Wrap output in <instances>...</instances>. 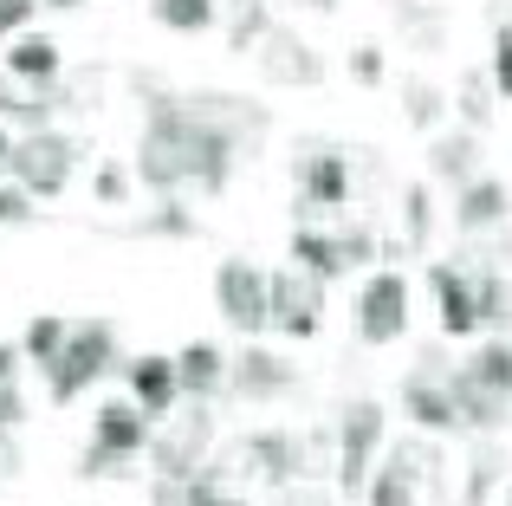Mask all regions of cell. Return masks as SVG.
Listing matches in <instances>:
<instances>
[{
    "label": "cell",
    "mask_w": 512,
    "mask_h": 506,
    "mask_svg": "<svg viewBox=\"0 0 512 506\" xmlns=\"http://www.w3.org/2000/svg\"><path fill=\"white\" fill-rule=\"evenodd\" d=\"M292 182H299V221L312 215H338L350 202V156L331 143H299L292 156Z\"/></svg>",
    "instance_id": "obj_10"
},
{
    "label": "cell",
    "mask_w": 512,
    "mask_h": 506,
    "mask_svg": "<svg viewBox=\"0 0 512 506\" xmlns=\"http://www.w3.org/2000/svg\"><path fill=\"white\" fill-rule=\"evenodd\" d=\"M487 78L493 91L512 104V26H493V59H487Z\"/></svg>",
    "instance_id": "obj_37"
},
{
    "label": "cell",
    "mask_w": 512,
    "mask_h": 506,
    "mask_svg": "<svg viewBox=\"0 0 512 506\" xmlns=\"http://www.w3.org/2000/svg\"><path fill=\"white\" fill-rule=\"evenodd\" d=\"M350 78H357V85H383V46H357L350 52Z\"/></svg>",
    "instance_id": "obj_40"
},
{
    "label": "cell",
    "mask_w": 512,
    "mask_h": 506,
    "mask_svg": "<svg viewBox=\"0 0 512 506\" xmlns=\"http://www.w3.org/2000/svg\"><path fill=\"white\" fill-rule=\"evenodd\" d=\"M26 422V396H20V383H0V429H20Z\"/></svg>",
    "instance_id": "obj_42"
},
{
    "label": "cell",
    "mask_w": 512,
    "mask_h": 506,
    "mask_svg": "<svg viewBox=\"0 0 512 506\" xmlns=\"http://www.w3.org/2000/svg\"><path fill=\"white\" fill-rule=\"evenodd\" d=\"M266 26H273V0H227V52H253Z\"/></svg>",
    "instance_id": "obj_29"
},
{
    "label": "cell",
    "mask_w": 512,
    "mask_h": 506,
    "mask_svg": "<svg viewBox=\"0 0 512 506\" xmlns=\"http://www.w3.org/2000/svg\"><path fill=\"white\" fill-rule=\"evenodd\" d=\"M428 286H435L441 338H474V331H480V305H474V266L435 260V266H428Z\"/></svg>",
    "instance_id": "obj_14"
},
{
    "label": "cell",
    "mask_w": 512,
    "mask_h": 506,
    "mask_svg": "<svg viewBox=\"0 0 512 506\" xmlns=\"http://www.w3.org/2000/svg\"><path fill=\"white\" fill-rule=\"evenodd\" d=\"M428 176L448 182V189H461V182L480 176V130H441L435 143H428Z\"/></svg>",
    "instance_id": "obj_20"
},
{
    "label": "cell",
    "mask_w": 512,
    "mask_h": 506,
    "mask_svg": "<svg viewBox=\"0 0 512 506\" xmlns=\"http://www.w3.org/2000/svg\"><path fill=\"white\" fill-rule=\"evenodd\" d=\"M253 72L266 78V85H279V91H312L318 78H325V59H318V46L305 33H292V26H266L260 39H253Z\"/></svg>",
    "instance_id": "obj_9"
},
{
    "label": "cell",
    "mask_w": 512,
    "mask_h": 506,
    "mask_svg": "<svg viewBox=\"0 0 512 506\" xmlns=\"http://www.w3.org/2000/svg\"><path fill=\"white\" fill-rule=\"evenodd\" d=\"M52 7H78V0H52Z\"/></svg>",
    "instance_id": "obj_48"
},
{
    "label": "cell",
    "mask_w": 512,
    "mask_h": 506,
    "mask_svg": "<svg viewBox=\"0 0 512 506\" xmlns=\"http://www.w3.org/2000/svg\"><path fill=\"white\" fill-rule=\"evenodd\" d=\"M500 506H512V481H506V500H500Z\"/></svg>",
    "instance_id": "obj_47"
},
{
    "label": "cell",
    "mask_w": 512,
    "mask_h": 506,
    "mask_svg": "<svg viewBox=\"0 0 512 506\" xmlns=\"http://www.w3.org/2000/svg\"><path fill=\"white\" fill-rule=\"evenodd\" d=\"M195 150H201L195 104L175 98V91H156L150 117H143V137H137V176L150 182L156 195L195 189Z\"/></svg>",
    "instance_id": "obj_1"
},
{
    "label": "cell",
    "mask_w": 512,
    "mask_h": 506,
    "mask_svg": "<svg viewBox=\"0 0 512 506\" xmlns=\"http://www.w3.org/2000/svg\"><path fill=\"white\" fill-rule=\"evenodd\" d=\"M500 481H506V448L487 435V442L474 448V461H467V487H461V500H454V506H487Z\"/></svg>",
    "instance_id": "obj_23"
},
{
    "label": "cell",
    "mask_w": 512,
    "mask_h": 506,
    "mask_svg": "<svg viewBox=\"0 0 512 506\" xmlns=\"http://www.w3.org/2000/svg\"><path fill=\"white\" fill-rule=\"evenodd\" d=\"M117 364H124V357H117V325L111 318H72L65 351L46 364V396L65 409V403H78L98 377H111Z\"/></svg>",
    "instance_id": "obj_2"
},
{
    "label": "cell",
    "mask_w": 512,
    "mask_h": 506,
    "mask_svg": "<svg viewBox=\"0 0 512 506\" xmlns=\"http://www.w3.org/2000/svg\"><path fill=\"white\" fill-rule=\"evenodd\" d=\"M448 396H454V409H461V429H474V435H500L506 416H512L506 396H493L467 364H448Z\"/></svg>",
    "instance_id": "obj_17"
},
{
    "label": "cell",
    "mask_w": 512,
    "mask_h": 506,
    "mask_svg": "<svg viewBox=\"0 0 512 506\" xmlns=\"http://www.w3.org/2000/svg\"><path fill=\"white\" fill-rule=\"evenodd\" d=\"M188 506H253L247 494H240L234 481H221V468H201V474H188Z\"/></svg>",
    "instance_id": "obj_34"
},
{
    "label": "cell",
    "mask_w": 512,
    "mask_h": 506,
    "mask_svg": "<svg viewBox=\"0 0 512 506\" xmlns=\"http://www.w3.org/2000/svg\"><path fill=\"white\" fill-rule=\"evenodd\" d=\"M292 266H305L312 279H338L344 273V253H338V234H325V228H312V221H299V234H292Z\"/></svg>",
    "instance_id": "obj_22"
},
{
    "label": "cell",
    "mask_w": 512,
    "mask_h": 506,
    "mask_svg": "<svg viewBox=\"0 0 512 506\" xmlns=\"http://www.w3.org/2000/svg\"><path fill=\"white\" fill-rule=\"evenodd\" d=\"M39 221V195L20 182H0V228H33Z\"/></svg>",
    "instance_id": "obj_35"
},
{
    "label": "cell",
    "mask_w": 512,
    "mask_h": 506,
    "mask_svg": "<svg viewBox=\"0 0 512 506\" xmlns=\"http://www.w3.org/2000/svg\"><path fill=\"white\" fill-rule=\"evenodd\" d=\"M467 370H474V377L487 383L493 396H506V403H512V338H506V331H500V338H487V344H480V351L467 357Z\"/></svg>",
    "instance_id": "obj_28"
},
{
    "label": "cell",
    "mask_w": 512,
    "mask_h": 506,
    "mask_svg": "<svg viewBox=\"0 0 512 506\" xmlns=\"http://www.w3.org/2000/svg\"><path fill=\"white\" fill-rule=\"evenodd\" d=\"M338 494L344 500H357L363 487H370V468H376V448H383V429H389V409L376 403V396H357V403H344L338 409Z\"/></svg>",
    "instance_id": "obj_4"
},
{
    "label": "cell",
    "mask_w": 512,
    "mask_h": 506,
    "mask_svg": "<svg viewBox=\"0 0 512 506\" xmlns=\"http://www.w3.org/2000/svg\"><path fill=\"white\" fill-rule=\"evenodd\" d=\"M506 215H512V195H506L500 176H474V182L454 189V228L461 234H487V228H500Z\"/></svg>",
    "instance_id": "obj_19"
},
{
    "label": "cell",
    "mask_w": 512,
    "mask_h": 506,
    "mask_svg": "<svg viewBox=\"0 0 512 506\" xmlns=\"http://www.w3.org/2000/svg\"><path fill=\"white\" fill-rule=\"evenodd\" d=\"M389 13H396V26L415 39V46H428V52H435V46H441V33H448V13L428 7V0H396Z\"/></svg>",
    "instance_id": "obj_31"
},
{
    "label": "cell",
    "mask_w": 512,
    "mask_h": 506,
    "mask_svg": "<svg viewBox=\"0 0 512 506\" xmlns=\"http://www.w3.org/2000/svg\"><path fill=\"white\" fill-rule=\"evenodd\" d=\"M20 364H26L20 344H0V383H20Z\"/></svg>",
    "instance_id": "obj_44"
},
{
    "label": "cell",
    "mask_w": 512,
    "mask_h": 506,
    "mask_svg": "<svg viewBox=\"0 0 512 506\" xmlns=\"http://www.w3.org/2000/svg\"><path fill=\"white\" fill-rule=\"evenodd\" d=\"M208 448H214V409L195 403V396H188L182 416L169 409V416L156 422V435H150V461H156V474H169V481L201 474L208 468Z\"/></svg>",
    "instance_id": "obj_7"
},
{
    "label": "cell",
    "mask_w": 512,
    "mask_h": 506,
    "mask_svg": "<svg viewBox=\"0 0 512 506\" xmlns=\"http://www.w3.org/2000/svg\"><path fill=\"white\" fill-rule=\"evenodd\" d=\"M227 390H234L240 403H279V396L299 390V370H292V357L266 351V344H247V351L227 364Z\"/></svg>",
    "instance_id": "obj_13"
},
{
    "label": "cell",
    "mask_w": 512,
    "mask_h": 506,
    "mask_svg": "<svg viewBox=\"0 0 512 506\" xmlns=\"http://www.w3.org/2000/svg\"><path fill=\"white\" fill-rule=\"evenodd\" d=\"M338 253H344V266H370V260H383V241H376L363 221H357V228L344 221V228H338Z\"/></svg>",
    "instance_id": "obj_36"
},
{
    "label": "cell",
    "mask_w": 512,
    "mask_h": 506,
    "mask_svg": "<svg viewBox=\"0 0 512 506\" xmlns=\"http://www.w3.org/2000/svg\"><path fill=\"white\" fill-rule=\"evenodd\" d=\"M396 208H402V241L415 253H428V241H435V195H428V182H409Z\"/></svg>",
    "instance_id": "obj_27"
},
{
    "label": "cell",
    "mask_w": 512,
    "mask_h": 506,
    "mask_svg": "<svg viewBox=\"0 0 512 506\" xmlns=\"http://www.w3.org/2000/svg\"><path fill=\"white\" fill-rule=\"evenodd\" d=\"M357 338L363 344H396L402 331H409V279L396 273V266H383V273L363 279L357 292Z\"/></svg>",
    "instance_id": "obj_11"
},
{
    "label": "cell",
    "mask_w": 512,
    "mask_h": 506,
    "mask_svg": "<svg viewBox=\"0 0 512 506\" xmlns=\"http://www.w3.org/2000/svg\"><path fill=\"white\" fill-rule=\"evenodd\" d=\"M91 195H98L104 208H124V202H130V169L98 163V176H91Z\"/></svg>",
    "instance_id": "obj_38"
},
{
    "label": "cell",
    "mask_w": 512,
    "mask_h": 506,
    "mask_svg": "<svg viewBox=\"0 0 512 506\" xmlns=\"http://www.w3.org/2000/svg\"><path fill=\"white\" fill-rule=\"evenodd\" d=\"M39 0H0V39H20L26 26H33Z\"/></svg>",
    "instance_id": "obj_39"
},
{
    "label": "cell",
    "mask_w": 512,
    "mask_h": 506,
    "mask_svg": "<svg viewBox=\"0 0 512 506\" xmlns=\"http://www.w3.org/2000/svg\"><path fill=\"white\" fill-rule=\"evenodd\" d=\"M78 137H65V130H20L13 137V156H7V176L20 182V189H33L39 202H52V195H65V182H72L78 169Z\"/></svg>",
    "instance_id": "obj_5"
},
{
    "label": "cell",
    "mask_w": 512,
    "mask_h": 506,
    "mask_svg": "<svg viewBox=\"0 0 512 506\" xmlns=\"http://www.w3.org/2000/svg\"><path fill=\"white\" fill-rule=\"evenodd\" d=\"M7 156H13V137H7V124H0V176H7Z\"/></svg>",
    "instance_id": "obj_46"
},
{
    "label": "cell",
    "mask_w": 512,
    "mask_h": 506,
    "mask_svg": "<svg viewBox=\"0 0 512 506\" xmlns=\"http://www.w3.org/2000/svg\"><path fill=\"white\" fill-rule=\"evenodd\" d=\"M150 506H188V481H169V474H156Z\"/></svg>",
    "instance_id": "obj_43"
},
{
    "label": "cell",
    "mask_w": 512,
    "mask_h": 506,
    "mask_svg": "<svg viewBox=\"0 0 512 506\" xmlns=\"http://www.w3.org/2000/svg\"><path fill=\"white\" fill-rule=\"evenodd\" d=\"M7 72L20 78V85H59L65 59H59V46H52L46 33H20V39H13V52H7Z\"/></svg>",
    "instance_id": "obj_21"
},
{
    "label": "cell",
    "mask_w": 512,
    "mask_h": 506,
    "mask_svg": "<svg viewBox=\"0 0 512 506\" xmlns=\"http://www.w3.org/2000/svg\"><path fill=\"white\" fill-rule=\"evenodd\" d=\"M124 383H130V403L143 409L150 422H163L175 403H182V377H175V357H130L124 364Z\"/></svg>",
    "instance_id": "obj_16"
},
{
    "label": "cell",
    "mask_w": 512,
    "mask_h": 506,
    "mask_svg": "<svg viewBox=\"0 0 512 506\" xmlns=\"http://www.w3.org/2000/svg\"><path fill=\"white\" fill-rule=\"evenodd\" d=\"M318 7H338V0H318Z\"/></svg>",
    "instance_id": "obj_49"
},
{
    "label": "cell",
    "mask_w": 512,
    "mask_h": 506,
    "mask_svg": "<svg viewBox=\"0 0 512 506\" xmlns=\"http://www.w3.org/2000/svg\"><path fill=\"white\" fill-rule=\"evenodd\" d=\"M65 338H72V318H65V312H39L33 325L20 331V351H26V364H39V370H46L52 357L65 351Z\"/></svg>",
    "instance_id": "obj_25"
},
{
    "label": "cell",
    "mask_w": 512,
    "mask_h": 506,
    "mask_svg": "<svg viewBox=\"0 0 512 506\" xmlns=\"http://www.w3.org/2000/svg\"><path fill=\"white\" fill-rule=\"evenodd\" d=\"M493 104H500V91H493L487 72H461V91H454V111H461L467 130H487L493 124Z\"/></svg>",
    "instance_id": "obj_30"
},
{
    "label": "cell",
    "mask_w": 512,
    "mask_h": 506,
    "mask_svg": "<svg viewBox=\"0 0 512 506\" xmlns=\"http://www.w3.org/2000/svg\"><path fill=\"white\" fill-rule=\"evenodd\" d=\"M279 506H338V500H331L318 481H299V487H279Z\"/></svg>",
    "instance_id": "obj_41"
},
{
    "label": "cell",
    "mask_w": 512,
    "mask_h": 506,
    "mask_svg": "<svg viewBox=\"0 0 512 506\" xmlns=\"http://www.w3.org/2000/svg\"><path fill=\"white\" fill-rule=\"evenodd\" d=\"M214 305L234 331L260 338L273 325V273H260L253 260H221L214 266Z\"/></svg>",
    "instance_id": "obj_8"
},
{
    "label": "cell",
    "mask_w": 512,
    "mask_h": 506,
    "mask_svg": "<svg viewBox=\"0 0 512 506\" xmlns=\"http://www.w3.org/2000/svg\"><path fill=\"white\" fill-rule=\"evenodd\" d=\"M402 409H409V422L422 435L461 429V409H454V396H448V370H415V377H402Z\"/></svg>",
    "instance_id": "obj_15"
},
{
    "label": "cell",
    "mask_w": 512,
    "mask_h": 506,
    "mask_svg": "<svg viewBox=\"0 0 512 506\" xmlns=\"http://www.w3.org/2000/svg\"><path fill=\"white\" fill-rule=\"evenodd\" d=\"M150 13L169 33H201V26L221 20V0H150Z\"/></svg>",
    "instance_id": "obj_33"
},
{
    "label": "cell",
    "mask_w": 512,
    "mask_h": 506,
    "mask_svg": "<svg viewBox=\"0 0 512 506\" xmlns=\"http://www.w3.org/2000/svg\"><path fill=\"white\" fill-rule=\"evenodd\" d=\"M402 117H409V130H435L448 117V98H441L435 78H409L402 85Z\"/></svg>",
    "instance_id": "obj_32"
},
{
    "label": "cell",
    "mask_w": 512,
    "mask_h": 506,
    "mask_svg": "<svg viewBox=\"0 0 512 506\" xmlns=\"http://www.w3.org/2000/svg\"><path fill=\"white\" fill-rule=\"evenodd\" d=\"M493 26H512V0H493Z\"/></svg>",
    "instance_id": "obj_45"
},
{
    "label": "cell",
    "mask_w": 512,
    "mask_h": 506,
    "mask_svg": "<svg viewBox=\"0 0 512 506\" xmlns=\"http://www.w3.org/2000/svg\"><path fill=\"white\" fill-rule=\"evenodd\" d=\"M428 487H441V448L435 442H396L370 468L363 506H422Z\"/></svg>",
    "instance_id": "obj_6"
},
{
    "label": "cell",
    "mask_w": 512,
    "mask_h": 506,
    "mask_svg": "<svg viewBox=\"0 0 512 506\" xmlns=\"http://www.w3.org/2000/svg\"><path fill=\"white\" fill-rule=\"evenodd\" d=\"M156 422L143 416L130 396H111V403H98V422H91V442L85 455H78V481H98V474H124L130 461L150 448Z\"/></svg>",
    "instance_id": "obj_3"
},
{
    "label": "cell",
    "mask_w": 512,
    "mask_h": 506,
    "mask_svg": "<svg viewBox=\"0 0 512 506\" xmlns=\"http://www.w3.org/2000/svg\"><path fill=\"white\" fill-rule=\"evenodd\" d=\"M227 364H234V357H227L214 338L182 344V351H175V377H182V396H195V403H214V396L227 390Z\"/></svg>",
    "instance_id": "obj_18"
},
{
    "label": "cell",
    "mask_w": 512,
    "mask_h": 506,
    "mask_svg": "<svg viewBox=\"0 0 512 506\" xmlns=\"http://www.w3.org/2000/svg\"><path fill=\"white\" fill-rule=\"evenodd\" d=\"M474 305H480V331L512 325V286H506L500 266H474Z\"/></svg>",
    "instance_id": "obj_24"
},
{
    "label": "cell",
    "mask_w": 512,
    "mask_h": 506,
    "mask_svg": "<svg viewBox=\"0 0 512 506\" xmlns=\"http://www.w3.org/2000/svg\"><path fill=\"white\" fill-rule=\"evenodd\" d=\"M325 325V279H312L305 266H286L273 273V331L279 338H318Z\"/></svg>",
    "instance_id": "obj_12"
},
{
    "label": "cell",
    "mask_w": 512,
    "mask_h": 506,
    "mask_svg": "<svg viewBox=\"0 0 512 506\" xmlns=\"http://www.w3.org/2000/svg\"><path fill=\"white\" fill-rule=\"evenodd\" d=\"M124 234H143V241H188V234H195V208H182L175 195H163V202H156L143 221H130Z\"/></svg>",
    "instance_id": "obj_26"
}]
</instances>
